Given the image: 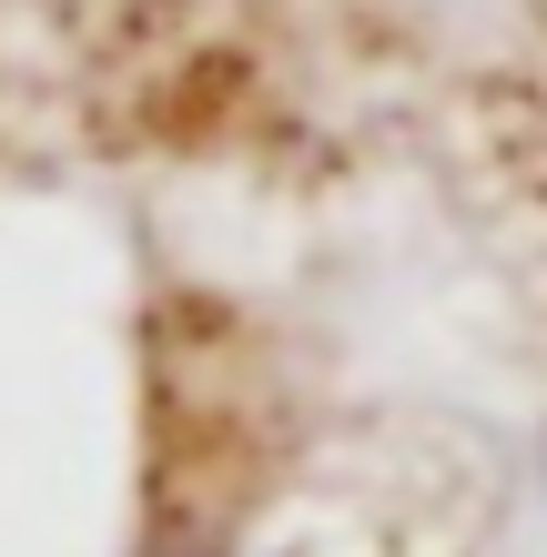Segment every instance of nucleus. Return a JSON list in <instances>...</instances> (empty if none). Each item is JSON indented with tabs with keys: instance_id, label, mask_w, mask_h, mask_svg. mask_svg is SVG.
<instances>
[]
</instances>
